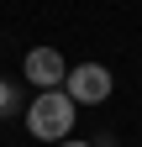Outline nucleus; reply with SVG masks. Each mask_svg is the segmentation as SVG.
Segmentation results:
<instances>
[{
  "instance_id": "1",
  "label": "nucleus",
  "mask_w": 142,
  "mask_h": 147,
  "mask_svg": "<svg viewBox=\"0 0 142 147\" xmlns=\"http://www.w3.org/2000/svg\"><path fill=\"white\" fill-rule=\"evenodd\" d=\"M74 100L63 95V89H53V95H32L26 105V131L37 142H68L74 137Z\"/></svg>"
},
{
  "instance_id": "2",
  "label": "nucleus",
  "mask_w": 142,
  "mask_h": 147,
  "mask_svg": "<svg viewBox=\"0 0 142 147\" xmlns=\"http://www.w3.org/2000/svg\"><path fill=\"white\" fill-rule=\"evenodd\" d=\"M111 89H116V79H111L105 63H79V68H68V79H63V95L74 105H105Z\"/></svg>"
},
{
  "instance_id": "3",
  "label": "nucleus",
  "mask_w": 142,
  "mask_h": 147,
  "mask_svg": "<svg viewBox=\"0 0 142 147\" xmlns=\"http://www.w3.org/2000/svg\"><path fill=\"white\" fill-rule=\"evenodd\" d=\"M21 74H26V84H37V95H53V89H63L68 63H63L58 47H32L26 63H21Z\"/></svg>"
},
{
  "instance_id": "4",
  "label": "nucleus",
  "mask_w": 142,
  "mask_h": 147,
  "mask_svg": "<svg viewBox=\"0 0 142 147\" xmlns=\"http://www.w3.org/2000/svg\"><path fill=\"white\" fill-rule=\"evenodd\" d=\"M16 105H21V95H16V84H11V79H0V116H11Z\"/></svg>"
},
{
  "instance_id": "5",
  "label": "nucleus",
  "mask_w": 142,
  "mask_h": 147,
  "mask_svg": "<svg viewBox=\"0 0 142 147\" xmlns=\"http://www.w3.org/2000/svg\"><path fill=\"white\" fill-rule=\"evenodd\" d=\"M58 147H95V142H84V137H68V142H58Z\"/></svg>"
}]
</instances>
